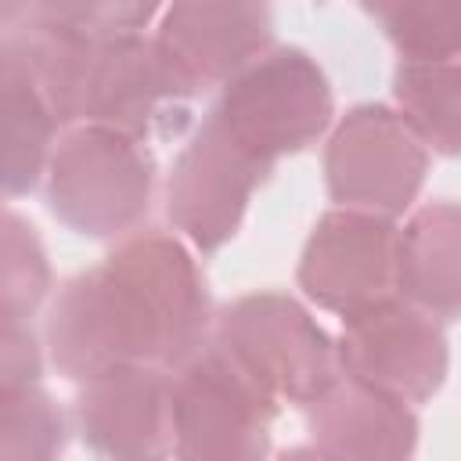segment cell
I'll list each match as a JSON object with an SVG mask.
<instances>
[{"instance_id":"obj_5","label":"cell","mask_w":461,"mask_h":461,"mask_svg":"<svg viewBox=\"0 0 461 461\" xmlns=\"http://www.w3.org/2000/svg\"><path fill=\"white\" fill-rule=\"evenodd\" d=\"M252 155L270 162L303 148L328 119V90L321 72L295 50L249 72L212 112Z\"/></svg>"},{"instance_id":"obj_4","label":"cell","mask_w":461,"mask_h":461,"mask_svg":"<svg viewBox=\"0 0 461 461\" xmlns=\"http://www.w3.org/2000/svg\"><path fill=\"white\" fill-rule=\"evenodd\" d=\"M151 158L133 137L94 130L68 140L54 162L50 202L83 234H112L148 209Z\"/></svg>"},{"instance_id":"obj_14","label":"cell","mask_w":461,"mask_h":461,"mask_svg":"<svg viewBox=\"0 0 461 461\" xmlns=\"http://www.w3.org/2000/svg\"><path fill=\"white\" fill-rule=\"evenodd\" d=\"M396 94L436 148L461 151V68H400Z\"/></svg>"},{"instance_id":"obj_11","label":"cell","mask_w":461,"mask_h":461,"mask_svg":"<svg viewBox=\"0 0 461 461\" xmlns=\"http://www.w3.org/2000/svg\"><path fill=\"white\" fill-rule=\"evenodd\" d=\"M393 267V227L378 216L339 212L317 227L306 249L303 285L324 306L360 313L382 303Z\"/></svg>"},{"instance_id":"obj_8","label":"cell","mask_w":461,"mask_h":461,"mask_svg":"<svg viewBox=\"0 0 461 461\" xmlns=\"http://www.w3.org/2000/svg\"><path fill=\"white\" fill-rule=\"evenodd\" d=\"M342 360L357 382L418 400L439 385L447 367L439 331L421 313L396 303H375L360 313H349Z\"/></svg>"},{"instance_id":"obj_15","label":"cell","mask_w":461,"mask_h":461,"mask_svg":"<svg viewBox=\"0 0 461 461\" xmlns=\"http://www.w3.org/2000/svg\"><path fill=\"white\" fill-rule=\"evenodd\" d=\"M285 461H331L328 454H313V450H292L285 454Z\"/></svg>"},{"instance_id":"obj_1","label":"cell","mask_w":461,"mask_h":461,"mask_svg":"<svg viewBox=\"0 0 461 461\" xmlns=\"http://www.w3.org/2000/svg\"><path fill=\"white\" fill-rule=\"evenodd\" d=\"M205 331V288L180 245L137 238L104 270L68 285L50 321L58 364L97 378L144 360H184Z\"/></svg>"},{"instance_id":"obj_13","label":"cell","mask_w":461,"mask_h":461,"mask_svg":"<svg viewBox=\"0 0 461 461\" xmlns=\"http://www.w3.org/2000/svg\"><path fill=\"white\" fill-rule=\"evenodd\" d=\"M396 277L407 295L436 313H461V209H425L400 238Z\"/></svg>"},{"instance_id":"obj_7","label":"cell","mask_w":461,"mask_h":461,"mask_svg":"<svg viewBox=\"0 0 461 461\" xmlns=\"http://www.w3.org/2000/svg\"><path fill=\"white\" fill-rule=\"evenodd\" d=\"M267 162L252 155L216 115L202 126L191 148L180 155L169 180L173 220L202 245L216 249L234 234L249 191L263 176Z\"/></svg>"},{"instance_id":"obj_2","label":"cell","mask_w":461,"mask_h":461,"mask_svg":"<svg viewBox=\"0 0 461 461\" xmlns=\"http://www.w3.org/2000/svg\"><path fill=\"white\" fill-rule=\"evenodd\" d=\"M274 396L223 349L198 353L173 389L176 461H263Z\"/></svg>"},{"instance_id":"obj_10","label":"cell","mask_w":461,"mask_h":461,"mask_svg":"<svg viewBox=\"0 0 461 461\" xmlns=\"http://www.w3.org/2000/svg\"><path fill=\"white\" fill-rule=\"evenodd\" d=\"M421 151L407 126L382 108H360L331 140L328 180L339 198L371 209H403L421 180Z\"/></svg>"},{"instance_id":"obj_6","label":"cell","mask_w":461,"mask_h":461,"mask_svg":"<svg viewBox=\"0 0 461 461\" xmlns=\"http://www.w3.org/2000/svg\"><path fill=\"white\" fill-rule=\"evenodd\" d=\"M187 94L191 79L166 47L155 50L137 36H115L97 50L83 112L122 137H140L151 130H176Z\"/></svg>"},{"instance_id":"obj_9","label":"cell","mask_w":461,"mask_h":461,"mask_svg":"<svg viewBox=\"0 0 461 461\" xmlns=\"http://www.w3.org/2000/svg\"><path fill=\"white\" fill-rule=\"evenodd\" d=\"M83 436L108 461H166L173 432V385L148 367L97 375L79 400Z\"/></svg>"},{"instance_id":"obj_3","label":"cell","mask_w":461,"mask_h":461,"mask_svg":"<svg viewBox=\"0 0 461 461\" xmlns=\"http://www.w3.org/2000/svg\"><path fill=\"white\" fill-rule=\"evenodd\" d=\"M220 349L263 389L313 403L335 385V357L321 328L277 295L241 299L223 313Z\"/></svg>"},{"instance_id":"obj_12","label":"cell","mask_w":461,"mask_h":461,"mask_svg":"<svg viewBox=\"0 0 461 461\" xmlns=\"http://www.w3.org/2000/svg\"><path fill=\"white\" fill-rule=\"evenodd\" d=\"M313 403V432L331 461H407L414 418L396 396L353 378V385H331Z\"/></svg>"}]
</instances>
